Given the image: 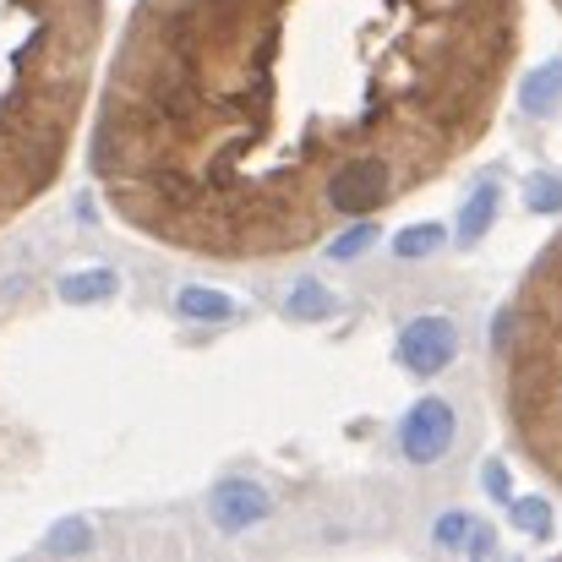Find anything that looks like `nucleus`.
<instances>
[{"mask_svg": "<svg viewBox=\"0 0 562 562\" xmlns=\"http://www.w3.org/2000/svg\"><path fill=\"white\" fill-rule=\"evenodd\" d=\"M290 317H301V323H323V317H334V295H328L317 279H301V284L290 290Z\"/></svg>", "mask_w": 562, "mask_h": 562, "instance_id": "f8f14e48", "label": "nucleus"}, {"mask_svg": "<svg viewBox=\"0 0 562 562\" xmlns=\"http://www.w3.org/2000/svg\"><path fill=\"white\" fill-rule=\"evenodd\" d=\"M470 514H442L437 519V547H464V536H470Z\"/></svg>", "mask_w": 562, "mask_h": 562, "instance_id": "f3484780", "label": "nucleus"}, {"mask_svg": "<svg viewBox=\"0 0 562 562\" xmlns=\"http://www.w3.org/2000/svg\"><path fill=\"white\" fill-rule=\"evenodd\" d=\"M393 356H398V367L415 376H437L453 367V356H459V328H453V317H415V323H404L398 328V345H393Z\"/></svg>", "mask_w": 562, "mask_h": 562, "instance_id": "f03ea898", "label": "nucleus"}, {"mask_svg": "<svg viewBox=\"0 0 562 562\" xmlns=\"http://www.w3.org/2000/svg\"><path fill=\"white\" fill-rule=\"evenodd\" d=\"M514 525L541 541V536H552V508H547L541 497H519V503H514Z\"/></svg>", "mask_w": 562, "mask_h": 562, "instance_id": "4468645a", "label": "nucleus"}, {"mask_svg": "<svg viewBox=\"0 0 562 562\" xmlns=\"http://www.w3.org/2000/svg\"><path fill=\"white\" fill-rule=\"evenodd\" d=\"M558 99H562V60L558 66H547V71H536L530 82H519V104H525V115H547Z\"/></svg>", "mask_w": 562, "mask_h": 562, "instance_id": "1a4fd4ad", "label": "nucleus"}, {"mask_svg": "<svg viewBox=\"0 0 562 562\" xmlns=\"http://www.w3.org/2000/svg\"><path fill=\"white\" fill-rule=\"evenodd\" d=\"M372 246H376V224H350L345 235H334L328 257H334V262H356V257L372 251Z\"/></svg>", "mask_w": 562, "mask_h": 562, "instance_id": "ddd939ff", "label": "nucleus"}, {"mask_svg": "<svg viewBox=\"0 0 562 562\" xmlns=\"http://www.w3.org/2000/svg\"><path fill=\"white\" fill-rule=\"evenodd\" d=\"M497 202H503V191H497V181L486 176V181L475 187V196L464 202V218H459V246H475V240L492 229V218H497Z\"/></svg>", "mask_w": 562, "mask_h": 562, "instance_id": "423d86ee", "label": "nucleus"}, {"mask_svg": "<svg viewBox=\"0 0 562 562\" xmlns=\"http://www.w3.org/2000/svg\"><path fill=\"white\" fill-rule=\"evenodd\" d=\"M387 191H393L387 159H350V165H339V170L328 176V207L356 218V213H372Z\"/></svg>", "mask_w": 562, "mask_h": 562, "instance_id": "7ed1b4c3", "label": "nucleus"}, {"mask_svg": "<svg viewBox=\"0 0 562 562\" xmlns=\"http://www.w3.org/2000/svg\"><path fill=\"white\" fill-rule=\"evenodd\" d=\"M486 492H492L497 503H508V470H503V464H486Z\"/></svg>", "mask_w": 562, "mask_h": 562, "instance_id": "a211bd4d", "label": "nucleus"}, {"mask_svg": "<svg viewBox=\"0 0 562 562\" xmlns=\"http://www.w3.org/2000/svg\"><path fill=\"white\" fill-rule=\"evenodd\" d=\"M176 312H181L187 323H224V317L235 312V301H229L224 290H202V284H187V290L176 295Z\"/></svg>", "mask_w": 562, "mask_h": 562, "instance_id": "6e6552de", "label": "nucleus"}, {"mask_svg": "<svg viewBox=\"0 0 562 562\" xmlns=\"http://www.w3.org/2000/svg\"><path fill=\"white\" fill-rule=\"evenodd\" d=\"M453 431H459L453 404L437 398V393H426V398H415L409 415L398 420V448H404L409 464H442V459L453 453Z\"/></svg>", "mask_w": 562, "mask_h": 562, "instance_id": "f257e3e1", "label": "nucleus"}, {"mask_svg": "<svg viewBox=\"0 0 562 562\" xmlns=\"http://www.w3.org/2000/svg\"><path fill=\"white\" fill-rule=\"evenodd\" d=\"M115 290H121V279H115L110 268H82V273H66V279H60V301H71V306L110 301Z\"/></svg>", "mask_w": 562, "mask_h": 562, "instance_id": "0eeeda50", "label": "nucleus"}, {"mask_svg": "<svg viewBox=\"0 0 562 562\" xmlns=\"http://www.w3.org/2000/svg\"><path fill=\"white\" fill-rule=\"evenodd\" d=\"M154 191H159V202H170V207H187L191 202V187L181 170H159V176H154Z\"/></svg>", "mask_w": 562, "mask_h": 562, "instance_id": "dca6fc26", "label": "nucleus"}, {"mask_svg": "<svg viewBox=\"0 0 562 562\" xmlns=\"http://www.w3.org/2000/svg\"><path fill=\"white\" fill-rule=\"evenodd\" d=\"M148 104H154V115H159L165 126H187V121L202 115V88H196V77H191L187 55L170 49V60H165L159 77L148 82Z\"/></svg>", "mask_w": 562, "mask_h": 562, "instance_id": "20e7f679", "label": "nucleus"}, {"mask_svg": "<svg viewBox=\"0 0 562 562\" xmlns=\"http://www.w3.org/2000/svg\"><path fill=\"white\" fill-rule=\"evenodd\" d=\"M88 547H93V525L88 519H60L44 536V558H82Z\"/></svg>", "mask_w": 562, "mask_h": 562, "instance_id": "9b49d317", "label": "nucleus"}, {"mask_svg": "<svg viewBox=\"0 0 562 562\" xmlns=\"http://www.w3.org/2000/svg\"><path fill=\"white\" fill-rule=\"evenodd\" d=\"M442 240H448L442 224H409V229L393 235V257H398V262H420V257H431Z\"/></svg>", "mask_w": 562, "mask_h": 562, "instance_id": "9d476101", "label": "nucleus"}, {"mask_svg": "<svg viewBox=\"0 0 562 562\" xmlns=\"http://www.w3.org/2000/svg\"><path fill=\"white\" fill-rule=\"evenodd\" d=\"M268 508H273L268 492H262L257 481H246V475H224V481L207 492V514H213V525H218L224 536H240V530L262 525Z\"/></svg>", "mask_w": 562, "mask_h": 562, "instance_id": "39448f33", "label": "nucleus"}, {"mask_svg": "<svg viewBox=\"0 0 562 562\" xmlns=\"http://www.w3.org/2000/svg\"><path fill=\"white\" fill-rule=\"evenodd\" d=\"M525 196H530V213H562V181L558 176H530Z\"/></svg>", "mask_w": 562, "mask_h": 562, "instance_id": "2eb2a0df", "label": "nucleus"}]
</instances>
